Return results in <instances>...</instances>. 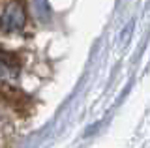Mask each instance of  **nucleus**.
Segmentation results:
<instances>
[{
  "instance_id": "nucleus-2",
  "label": "nucleus",
  "mask_w": 150,
  "mask_h": 148,
  "mask_svg": "<svg viewBox=\"0 0 150 148\" xmlns=\"http://www.w3.org/2000/svg\"><path fill=\"white\" fill-rule=\"evenodd\" d=\"M13 73H15V68H13L9 62L0 58V79H9Z\"/></svg>"
},
{
  "instance_id": "nucleus-1",
  "label": "nucleus",
  "mask_w": 150,
  "mask_h": 148,
  "mask_svg": "<svg viewBox=\"0 0 150 148\" xmlns=\"http://www.w3.org/2000/svg\"><path fill=\"white\" fill-rule=\"evenodd\" d=\"M23 25H25V10L17 2H11L2 13L0 26L8 32H15V30H21Z\"/></svg>"
}]
</instances>
